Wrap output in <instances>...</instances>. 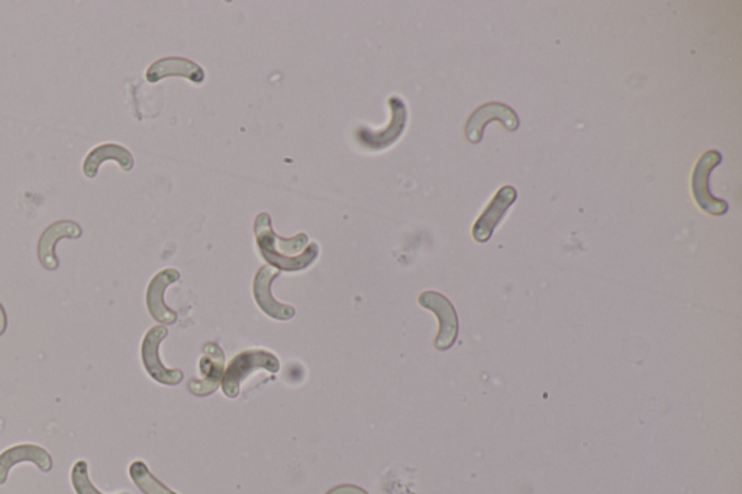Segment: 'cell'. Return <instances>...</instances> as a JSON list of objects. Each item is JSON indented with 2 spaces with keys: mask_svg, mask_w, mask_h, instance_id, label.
Masks as SVG:
<instances>
[{
  "mask_svg": "<svg viewBox=\"0 0 742 494\" xmlns=\"http://www.w3.org/2000/svg\"><path fill=\"white\" fill-rule=\"evenodd\" d=\"M183 77L195 85H202L206 79L205 70L195 61L183 57H166L148 67L145 79L148 83H158L167 77Z\"/></svg>",
  "mask_w": 742,
  "mask_h": 494,
  "instance_id": "5bb4252c",
  "label": "cell"
},
{
  "mask_svg": "<svg viewBox=\"0 0 742 494\" xmlns=\"http://www.w3.org/2000/svg\"><path fill=\"white\" fill-rule=\"evenodd\" d=\"M106 161H115L124 171L134 169V156L131 151L127 150L124 145L106 142V144L93 148L87 154L85 163H83V173L87 179H95L98 176L99 167Z\"/></svg>",
  "mask_w": 742,
  "mask_h": 494,
  "instance_id": "9a60e30c",
  "label": "cell"
},
{
  "mask_svg": "<svg viewBox=\"0 0 742 494\" xmlns=\"http://www.w3.org/2000/svg\"><path fill=\"white\" fill-rule=\"evenodd\" d=\"M200 371L205 374L203 380H192L189 390L193 395L205 397L212 395L221 386L225 373V355L218 344L208 342L203 347V357L200 358Z\"/></svg>",
  "mask_w": 742,
  "mask_h": 494,
  "instance_id": "30bf717a",
  "label": "cell"
},
{
  "mask_svg": "<svg viewBox=\"0 0 742 494\" xmlns=\"http://www.w3.org/2000/svg\"><path fill=\"white\" fill-rule=\"evenodd\" d=\"M721 161L722 156L718 151L711 150L702 154L692 176L693 198L703 212L712 216L725 215L729 209L727 200L715 198L711 189H709V176H711L712 170L721 164Z\"/></svg>",
  "mask_w": 742,
  "mask_h": 494,
  "instance_id": "277c9868",
  "label": "cell"
},
{
  "mask_svg": "<svg viewBox=\"0 0 742 494\" xmlns=\"http://www.w3.org/2000/svg\"><path fill=\"white\" fill-rule=\"evenodd\" d=\"M22 463H31L43 473L53 470V457L40 445L18 444L0 454V486L6 484L12 468Z\"/></svg>",
  "mask_w": 742,
  "mask_h": 494,
  "instance_id": "4fadbf2b",
  "label": "cell"
},
{
  "mask_svg": "<svg viewBox=\"0 0 742 494\" xmlns=\"http://www.w3.org/2000/svg\"><path fill=\"white\" fill-rule=\"evenodd\" d=\"M258 370L276 374L280 370V361L273 353L266 350L243 351L229 363L222 379V392L229 399L240 395L241 383Z\"/></svg>",
  "mask_w": 742,
  "mask_h": 494,
  "instance_id": "7a4b0ae2",
  "label": "cell"
},
{
  "mask_svg": "<svg viewBox=\"0 0 742 494\" xmlns=\"http://www.w3.org/2000/svg\"><path fill=\"white\" fill-rule=\"evenodd\" d=\"M70 479H72L73 490L76 494H105L100 492L98 487H96L95 484H93V481L90 480L89 464H87V461L85 460H79L74 463ZM118 494L131 493L122 492Z\"/></svg>",
  "mask_w": 742,
  "mask_h": 494,
  "instance_id": "e0dca14e",
  "label": "cell"
},
{
  "mask_svg": "<svg viewBox=\"0 0 742 494\" xmlns=\"http://www.w3.org/2000/svg\"><path fill=\"white\" fill-rule=\"evenodd\" d=\"M516 198H518V192H516L515 187L503 186L502 189H499L495 198L487 205L485 212L482 213V216L477 219L476 224L473 226L474 240L480 242V244L490 241L493 232H495V229L502 222L506 212L514 205Z\"/></svg>",
  "mask_w": 742,
  "mask_h": 494,
  "instance_id": "7c38bea8",
  "label": "cell"
},
{
  "mask_svg": "<svg viewBox=\"0 0 742 494\" xmlns=\"http://www.w3.org/2000/svg\"><path fill=\"white\" fill-rule=\"evenodd\" d=\"M182 279V274L176 269H164L158 271L156 276L151 279L150 284L147 287V293H145V303H147L148 312L156 319L157 322L164 325L176 324L177 312L170 309L166 305L164 295L169 286L179 282Z\"/></svg>",
  "mask_w": 742,
  "mask_h": 494,
  "instance_id": "ba28073f",
  "label": "cell"
},
{
  "mask_svg": "<svg viewBox=\"0 0 742 494\" xmlns=\"http://www.w3.org/2000/svg\"><path fill=\"white\" fill-rule=\"evenodd\" d=\"M496 121L502 124L506 131L514 132L519 128V118L511 106L505 103H486L471 113L466 125V137L471 144H479L485 135V128L489 122Z\"/></svg>",
  "mask_w": 742,
  "mask_h": 494,
  "instance_id": "52a82bcc",
  "label": "cell"
},
{
  "mask_svg": "<svg viewBox=\"0 0 742 494\" xmlns=\"http://www.w3.org/2000/svg\"><path fill=\"white\" fill-rule=\"evenodd\" d=\"M390 124L382 131H371L369 128H360L357 131V141L367 150H386L390 145L402 137L408 124V108L399 96H392L389 100Z\"/></svg>",
  "mask_w": 742,
  "mask_h": 494,
  "instance_id": "5b68a950",
  "label": "cell"
},
{
  "mask_svg": "<svg viewBox=\"0 0 742 494\" xmlns=\"http://www.w3.org/2000/svg\"><path fill=\"white\" fill-rule=\"evenodd\" d=\"M169 335V329L166 326H153L148 329L144 335L143 344H141V360L147 371L148 376L154 382L163 384V386H177L185 379L182 370H173L164 366L160 358V345Z\"/></svg>",
  "mask_w": 742,
  "mask_h": 494,
  "instance_id": "3957f363",
  "label": "cell"
},
{
  "mask_svg": "<svg viewBox=\"0 0 742 494\" xmlns=\"http://www.w3.org/2000/svg\"><path fill=\"white\" fill-rule=\"evenodd\" d=\"M83 235L82 226L73 221H58L48 226L38 241L37 254L41 266L48 271H56L60 260L56 254V245L64 238L79 240Z\"/></svg>",
  "mask_w": 742,
  "mask_h": 494,
  "instance_id": "8fae6325",
  "label": "cell"
},
{
  "mask_svg": "<svg viewBox=\"0 0 742 494\" xmlns=\"http://www.w3.org/2000/svg\"><path fill=\"white\" fill-rule=\"evenodd\" d=\"M254 234L261 257L277 271L296 273L309 269L319 255L318 244H309L306 234H298L293 238H280L273 231L272 216L263 212L254 222Z\"/></svg>",
  "mask_w": 742,
  "mask_h": 494,
  "instance_id": "6da1fadb",
  "label": "cell"
},
{
  "mask_svg": "<svg viewBox=\"0 0 742 494\" xmlns=\"http://www.w3.org/2000/svg\"><path fill=\"white\" fill-rule=\"evenodd\" d=\"M129 477L144 494H177L156 479L144 461H134L129 466Z\"/></svg>",
  "mask_w": 742,
  "mask_h": 494,
  "instance_id": "2e32d148",
  "label": "cell"
},
{
  "mask_svg": "<svg viewBox=\"0 0 742 494\" xmlns=\"http://www.w3.org/2000/svg\"><path fill=\"white\" fill-rule=\"evenodd\" d=\"M279 276L280 271H274L273 267H261L254 277L253 295L258 308L269 318L276 319V321H290L296 315L295 308L277 302L272 293L273 282Z\"/></svg>",
  "mask_w": 742,
  "mask_h": 494,
  "instance_id": "9c48e42d",
  "label": "cell"
},
{
  "mask_svg": "<svg viewBox=\"0 0 742 494\" xmlns=\"http://www.w3.org/2000/svg\"><path fill=\"white\" fill-rule=\"evenodd\" d=\"M6 329H8V315H6L5 308L0 303V337L5 334Z\"/></svg>",
  "mask_w": 742,
  "mask_h": 494,
  "instance_id": "d6986e66",
  "label": "cell"
},
{
  "mask_svg": "<svg viewBox=\"0 0 742 494\" xmlns=\"http://www.w3.org/2000/svg\"><path fill=\"white\" fill-rule=\"evenodd\" d=\"M419 305L434 312L440 322V331L435 338V348L447 351L456 344L458 337V316L453 303L438 292H424L418 299Z\"/></svg>",
  "mask_w": 742,
  "mask_h": 494,
  "instance_id": "8992f818",
  "label": "cell"
},
{
  "mask_svg": "<svg viewBox=\"0 0 742 494\" xmlns=\"http://www.w3.org/2000/svg\"><path fill=\"white\" fill-rule=\"evenodd\" d=\"M327 494H369L366 490L361 487L354 486V484H341V486L334 487L329 490Z\"/></svg>",
  "mask_w": 742,
  "mask_h": 494,
  "instance_id": "ac0fdd59",
  "label": "cell"
}]
</instances>
